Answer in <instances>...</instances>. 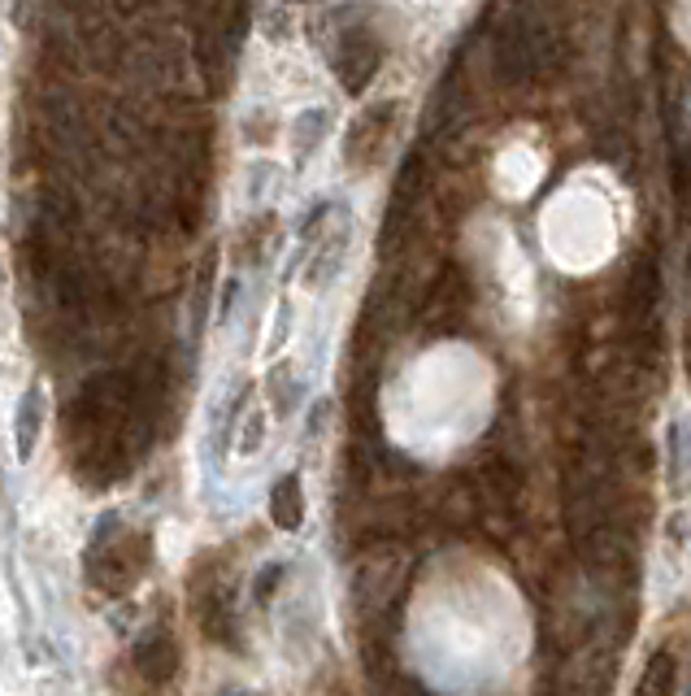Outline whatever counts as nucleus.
Listing matches in <instances>:
<instances>
[{
  "label": "nucleus",
  "instance_id": "nucleus-2",
  "mask_svg": "<svg viewBox=\"0 0 691 696\" xmlns=\"http://www.w3.org/2000/svg\"><path fill=\"white\" fill-rule=\"evenodd\" d=\"M136 671L148 684H166L179 671V644L170 631H152L136 644Z\"/></svg>",
  "mask_w": 691,
  "mask_h": 696
},
{
  "label": "nucleus",
  "instance_id": "nucleus-6",
  "mask_svg": "<svg viewBox=\"0 0 691 696\" xmlns=\"http://www.w3.org/2000/svg\"><path fill=\"white\" fill-rule=\"evenodd\" d=\"M35 426H40V397H22V410H18V453L31 457L35 449Z\"/></svg>",
  "mask_w": 691,
  "mask_h": 696
},
{
  "label": "nucleus",
  "instance_id": "nucleus-7",
  "mask_svg": "<svg viewBox=\"0 0 691 696\" xmlns=\"http://www.w3.org/2000/svg\"><path fill=\"white\" fill-rule=\"evenodd\" d=\"M278 574H283V566H266V570H262V583H257V601H270V592L278 588Z\"/></svg>",
  "mask_w": 691,
  "mask_h": 696
},
{
  "label": "nucleus",
  "instance_id": "nucleus-1",
  "mask_svg": "<svg viewBox=\"0 0 691 696\" xmlns=\"http://www.w3.org/2000/svg\"><path fill=\"white\" fill-rule=\"evenodd\" d=\"M344 53H336L331 62L340 70V83H344V92H365V83L374 78V70L383 62V49L374 44V35L370 31H344Z\"/></svg>",
  "mask_w": 691,
  "mask_h": 696
},
{
  "label": "nucleus",
  "instance_id": "nucleus-5",
  "mask_svg": "<svg viewBox=\"0 0 691 696\" xmlns=\"http://www.w3.org/2000/svg\"><path fill=\"white\" fill-rule=\"evenodd\" d=\"M327 136V109H305L296 131H291V144H296V157H309L313 144Z\"/></svg>",
  "mask_w": 691,
  "mask_h": 696
},
{
  "label": "nucleus",
  "instance_id": "nucleus-4",
  "mask_svg": "<svg viewBox=\"0 0 691 696\" xmlns=\"http://www.w3.org/2000/svg\"><path fill=\"white\" fill-rule=\"evenodd\" d=\"M674 684H679V666H674V657L666 648H657L648 657L639 684H635V696H674Z\"/></svg>",
  "mask_w": 691,
  "mask_h": 696
},
{
  "label": "nucleus",
  "instance_id": "nucleus-3",
  "mask_svg": "<svg viewBox=\"0 0 691 696\" xmlns=\"http://www.w3.org/2000/svg\"><path fill=\"white\" fill-rule=\"evenodd\" d=\"M270 518L283 531H296L305 523V496H300V479L296 475H283L270 492Z\"/></svg>",
  "mask_w": 691,
  "mask_h": 696
}]
</instances>
